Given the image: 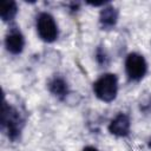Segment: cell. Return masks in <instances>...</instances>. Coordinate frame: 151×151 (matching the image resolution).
<instances>
[{
    "instance_id": "obj_1",
    "label": "cell",
    "mask_w": 151,
    "mask_h": 151,
    "mask_svg": "<svg viewBox=\"0 0 151 151\" xmlns=\"http://www.w3.org/2000/svg\"><path fill=\"white\" fill-rule=\"evenodd\" d=\"M0 125H1L2 132L12 142H17L20 139L22 129L25 126V119L22 118L21 113L14 106L9 105L6 101L5 97H2Z\"/></svg>"
},
{
    "instance_id": "obj_2",
    "label": "cell",
    "mask_w": 151,
    "mask_h": 151,
    "mask_svg": "<svg viewBox=\"0 0 151 151\" xmlns=\"http://www.w3.org/2000/svg\"><path fill=\"white\" fill-rule=\"evenodd\" d=\"M93 93L104 101L111 103L118 94V78L114 73H104L93 83Z\"/></svg>"
},
{
    "instance_id": "obj_3",
    "label": "cell",
    "mask_w": 151,
    "mask_h": 151,
    "mask_svg": "<svg viewBox=\"0 0 151 151\" xmlns=\"http://www.w3.org/2000/svg\"><path fill=\"white\" fill-rule=\"evenodd\" d=\"M35 28L39 38L45 42H53L58 39V25L53 15L47 12H41L38 14L35 20Z\"/></svg>"
},
{
    "instance_id": "obj_4",
    "label": "cell",
    "mask_w": 151,
    "mask_h": 151,
    "mask_svg": "<svg viewBox=\"0 0 151 151\" xmlns=\"http://www.w3.org/2000/svg\"><path fill=\"white\" fill-rule=\"evenodd\" d=\"M125 72L131 81L142 80L147 72V63L140 53L131 52L125 59Z\"/></svg>"
},
{
    "instance_id": "obj_5",
    "label": "cell",
    "mask_w": 151,
    "mask_h": 151,
    "mask_svg": "<svg viewBox=\"0 0 151 151\" xmlns=\"http://www.w3.org/2000/svg\"><path fill=\"white\" fill-rule=\"evenodd\" d=\"M5 47L6 50L14 55L20 54L25 47V37L22 32L17 26H12L5 37Z\"/></svg>"
},
{
    "instance_id": "obj_6",
    "label": "cell",
    "mask_w": 151,
    "mask_h": 151,
    "mask_svg": "<svg viewBox=\"0 0 151 151\" xmlns=\"http://www.w3.org/2000/svg\"><path fill=\"white\" fill-rule=\"evenodd\" d=\"M109 132L116 137H126L130 133L131 120L126 113L119 112L109 124Z\"/></svg>"
},
{
    "instance_id": "obj_7",
    "label": "cell",
    "mask_w": 151,
    "mask_h": 151,
    "mask_svg": "<svg viewBox=\"0 0 151 151\" xmlns=\"http://www.w3.org/2000/svg\"><path fill=\"white\" fill-rule=\"evenodd\" d=\"M48 91L55 96L59 99H64L67 94H68V85L67 81L60 77V76H54L47 84Z\"/></svg>"
},
{
    "instance_id": "obj_8",
    "label": "cell",
    "mask_w": 151,
    "mask_h": 151,
    "mask_svg": "<svg viewBox=\"0 0 151 151\" xmlns=\"http://www.w3.org/2000/svg\"><path fill=\"white\" fill-rule=\"evenodd\" d=\"M118 9L113 6H105L99 14V22L103 28H112L118 21Z\"/></svg>"
},
{
    "instance_id": "obj_9",
    "label": "cell",
    "mask_w": 151,
    "mask_h": 151,
    "mask_svg": "<svg viewBox=\"0 0 151 151\" xmlns=\"http://www.w3.org/2000/svg\"><path fill=\"white\" fill-rule=\"evenodd\" d=\"M18 13V5L13 0H2L0 5V17L1 20L8 22L15 18Z\"/></svg>"
},
{
    "instance_id": "obj_10",
    "label": "cell",
    "mask_w": 151,
    "mask_h": 151,
    "mask_svg": "<svg viewBox=\"0 0 151 151\" xmlns=\"http://www.w3.org/2000/svg\"><path fill=\"white\" fill-rule=\"evenodd\" d=\"M83 151H99L97 147H94V146H85L84 149H83Z\"/></svg>"
}]
</instances>
